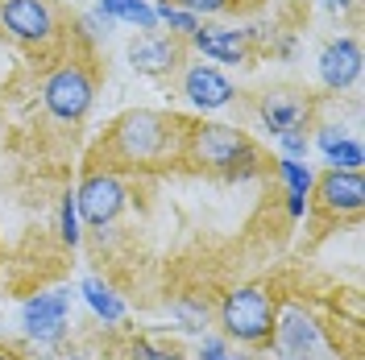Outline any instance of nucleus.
<instances>
[{
	"label": "nucleus",
	"mask_w": 365,
	"mask_h": 360,
	"mask_svg": "<svg viewBox=\"0 0 365 360\" xmlns=\"http://www.w3.org/2000/svg\"><path fill=\"white\" fill-rule=\"evenodd\" d=\"M0 25L17 42H46L54 33V4L50 0H0Z\"/></svg>",
	"instance_id": "obj_7"
},
{
	"label": "nucleus",
	"mask_w": 365,
	"mask_h": 360,
	"mask_svg": "<svg viewBox=\"0 0 365 360\" xmlns=\"http://www.w3.org/2000/svg\"><path fill=\"white\" fill-rule=\"evenodd\" d=\"M324 154H328V162H332V170H361V162H365L361 141H353V137H341V141L328 145Z\"/></svg>",
	"instance_id": "obj_17"
},
{
	"label": "nucleus",
	"mask_w": 365,
	"mask_h": 360,
	"mask_svg": "<svg viewBox=\"0 0 365 360\" xmlns=\"http://www.w3.org/2000/svg\"><path fill=\"white\" fill-rule=\"evenodd\" d=\"M274 348H278V356L282 360H319L324 356V327L316 323L312 311H303V307H287L282 315H274Z\"/></svg>",
	"instance_id": "obj_5"
},
{
	"label": "nucleus",
	"mask_w": 365,
	"mask_h": 360,
	"mask_svg": "<svg viewBox=\"0 0 365 360\" xmlns=\"http://www.w3.org/2000/svg\"><path fill=\"white\" fill-rule=\"evenodd\" d=\"M96 17H104V21H129L137 29H145V33L158 29V17H154V9L145 0H100Z\"/></svg>",
	"instance_id": "obj_15"
},
{
	"label": "nucleus",
	"mask_w": 365,
	"mask_h": 360,
	"mask_svg": "<svg viewBox=\"0 0 365 360\" xmlns=\"http://www.w3.org/2000/svg\"><path fill=\"white\" fill-rule=\"evenodd\" d=\"M328 13H344V9H353V0H319Z\"/></svg>",
	"instance_id": "obj_27"
},
{
	"label": "nucleus",
	"mask_w": 365,
	"mask_h": 360,
	"mask_svg": "<svg viewBox=\"0 0 365 360\" xmlns=\"http://www.w3.org/2000/svg\"><path fill=\"white\" fill-rule=\"evenodd\" d=\"M129 360H182V352L166 348V344H154V339H133L129 344Z\"/></svg>",
	"instance_id": "obj_20"
},
{
	"label": "nucleus",
	"mask_w": 365,
	"mask_h": 360,
	"mask_svg": "<svg viewBox=\"0 0 365 360\" xmlns=\"http://www.w3.org/2000/svg\"><path fill=\"white\" fill-rule=\"evenodd\" d=\"M170 4L175 9H187L191 17H200V13H225L232 0H170Z\"/></svg>",
	"instance_id": "obj_24"
},
{
	"label": "nucleus",
	"mask_w": 365,
	"mask_h": 360,
	"mask_svg": "<svg viewBox=\"0 0 365 360\" xmlns=\"http://www.w3.org/2000/svg\"><path fill=\"white\" fill-rule=\"evenodd\" d=\"M274 315L278 307H274L270 290L262 286H237L220 302V327L228 339H241V344H266L274 332Z\"/></svg>",
	"instance_id": "obj_2"
},
{
	"label": "nucleus",
	"mask_w": 365,
	"mask_h": 360,
	"mask_svg": "<svg viewBox=\"0 0 365 360\" xmlns=\"http://www.w3.org/2000/svg\"><path fill=\"white\" fill-rule=\"evenodd\" d=\"M21 327L29 339L38 344H58L63 332H67V294L54 290V294H38L21 307Z\"/></svg>",
	"instance_id": "obj_9"
},
{
	"label": "nucleus",
	"mask_w": 365,
	"mask_h": 360,
	"mask_svg": "<svg viewBox=\"0 0 365 360\" xmlns=\"http://www.w3.org/2000/svg\"><path fill=\"white\" fill-rule=\"evenodd\" d=\"M341 137H349L344 129H336V125H328V129H319V149H328V145H336Z\"/></svg>",
	"instance_id": "obj_25"
},
{
	"label": "nucleus",
	"mask_w": 365,
	"mask_h": 360,
	"mask_svg": "<svg viewBox=\"0 0 365 360\" xmlns=\"http://www.w3.org/2000/svg\"><path fill=\"white\" fill-rule=\"evenodd\" d=\"M187 154L191 162H200L207 170L225 174V179H245L257 174V149L250 145V137L232 125H200L187 137Z\"/></svg>",
	"instance_id": "obj_1"
},
{
	"label": "nucleus",
	"mask_w": 365,
	"mask_h": 360,
	"mask_svg": "<svg viewBox=\"0 0 365 360\" xmlns=\"http://www.w3.org/2000/svg\"><path fill=\"white\" fill-rule=\"evenodd\" d=\"M182 95L195 108H204V112H220V108L232 104V83L216 67L195 63V67H187V75H182Z\"/></svg>",
	"instance_id": "obj_10"
},
{
	"label": "nucleus",
	"mask_w": 365,
	"mask_h": 360,
	"mask_svg": "<svg viewBox=\"0 0 365 360\" xmlns=\"http://www.w3.org/2000/svg\"><path fill=\"white\" fill-rule=\"evenodd\" d=\"M361 42L357 38H332L319 50V83L328 91H349L361 79Z\"/></svg>",
	"instance_id": "obj_8"
},
{
	"label": "nucleus",
	"mask_w": 365,
	"mask_h": 360,
	"mask_svg": "<svg viewBox=\"0 0 365 360\" xmlns=\"http://www.w3.org/2000/svg\"><path fill=\"white\" fill-rule=\"evenodd\" d=\"M191 42H195V50H200L204 58H216V63H245V54H250V38H245V29L204 25V29L191 33Z\"/></svg>",
	"instance_id": "obj_13"
},
{
	"label": "nucleus",
	"mask_w": 365,
	"mask_h": 360,
	"mask_svg": "<svg viewBox=\"0 0 365 360\" xmlns=\"http://www.w3.org/2000/svg\"><path fill=\"white\" fill-rule=\"evenodd\" d=\"M278 145H282V158H307V137H303V129H291V133L278 137Z\"/></svg>",
	"instance_id": "obj_23"
},
{
	"label": "nucleus",
	"mask_w": 365,
	"mask_h": 360,
	"mask_svg": "<svg viewBox=\"0 0 365 360\" xmlns=\"http://www.w3.org/2000/svg\"><path fill=\"white\" fill-rule=\"evenodd\" d=\"M287 211H291V216H303V211H307V199H303V195H287Z\"/></svg>",
	"instance_id": "obj_26"
},
{
	"label": "nucleus",
	"mask_w": 365,
	"mask_h": 360,
	"mask_svg": "<svg viewBox=\"0 0 365 360\" xmlns=\"http://www.w3.org/2000/svg\"><path fill=\"white\" fill-rule=\"evenodd\" d=\"M303 116H307V104H299L295 95H282V91H274L262 100V120H266V129L274 137L291 133V129H303Z\"/></svg>",
	"instance_id": "obj_14"
},
{
	"label": "nucleus",
	"mask_w": 365,
	"mask_h": 360,
	"mask_svg": "<svg viewBox=\"0 0 365 360\" xmlns=\"http://www.w3.org/2000/svg\"><path fill=\"white\" fill-rule=\"evenodd\" d=\"M175 120L162 112H129L116 120L113 145L125 162H158L175 145Z\"/></svg>",
	"instance_id": "obj_3"
},
{
	"label": "nucleus",
	"mask_w": 365,
	"mask_h": 360,
	"mask_svg": "<svg viewBox=\"0 0 365 360\" xmlns=\"http://www.w3.org/2000/svg\"><path fill=\"white\" fill-rule=\"evenodd\" d=\"M278 174L287 179V195H303V199H307V191H312V182H316L312 170L295 158H278Z\"/></svg>",
	"instance_id": "obj_19"
},
{
	"label": "nucleus",
	"mask_w": 365,
	"mask_h": 360,
	"mask_svg": "<svg viewBox=\"0 0 365 360\" xmlns=\"http://www.w3.org/2000/svg\"><path fill=\"white\" fill-rule=\"evenodd\" d=\"M0 360H17V356H13V352H9V348H0Z\"/></svg>",
	"instance_id": "obj_28"
},
{
	"label": "nucleus",
	"mask_w": 365,
	"mask_h": 360,
	"mask_svg": "<svg viewBox=\"0 0 365 360\" xmlns=\"http://www.w3.org/2000/svg\"><path fill=\"white\" fill-rule=\"evenodd\" d=\"M83 298H88V307L104 319V323H120V319H125V302H120L116 290L108 282H100V277H88V282H83Z\"/></svg>",
	"instance_id": "obj_16"
},
{
	"label": "nucleus",
	"mask_w": 365,
	"mask_h": 360,
	"mask_svg": "<svg viewBox=\"0 0 365 360\" xmlns=\"http://www.w3.org/2000/svg\"><path fill=\"white\" fill-rule=\"evenodd\" d=\"M91 95H96V83H91V75L83 67H58L50 79L42 83V104L46 112L54 116V120H67V125H75V120H83L91 108Z\"/></svg>",
	"instance_id": "obj_4"
},
{
	"label": "nucleus",
	"mask_w": 365,
	"mask_h": 360,
	"mask_svg": "<svg viewBox=\"0 0 365 360\" xmlns=\"http://www.w3.org/2000/svg\"><path fill=\"white\" fill-rule=\"evenodd\" d=\"M58 236L71 248L79 245V211H75V195H63V211H58Z\"/></svg>",
	"instance_id": "obj_21"
},
{
	"label": "nucleus",
	"mask_w": 365,
	"mask_h": 360,
	"mask_svg": "<svg viewBox=\"0 0 365 360\" xmlns=\"http://www.w3.org/2000/svg\"><path fill=\"white\" fill-rule=\"evenodd\" d=\"M319 199L328 211H336V216H357L365 203V179L361 170H328L324 179L316 182Z\"/></svg>",
	"instance_id": "obj_11"
},
{
	"label": "nucleus",
	"mask_w": 365,
	"mask_h": 360,
	"mask_svg": "<svg viewBox=\"0 0 365 360\" xmlns=\"http://www.w3.org/2000/svg\"><path fill=\"white\" fill-rule=\"evenodd\" d=\"M120 207H125V182L116 179V174H91L75 191V211L91 228H100V232L120 216Z\"/></svg>",
	"instance_id": "obj_6"
},
{
	"label": "nucleus",
	"mask_w": 365,
	"mask_h": 360,
	"mask_svg": "<svg viewBox=\"0 0 365 360\" xmlns=\"http://www.w3.org/2000/svg\"><path fill=\"white\" fill-rule=\"evenodd\" d=\"M200 360H253V356L250 352H232L225 339L204 336V344H200Z\"/></svg>",
	"instance_id": "obj_22"
},
{
	"label": "nucleus",
	"mask_w": 365,
	"mask_h": 360,
	"mask_svg": "<svg viewBox=\"0 0 365 360\" xmlns=\"http://www.w3.org/2000/svg\"><path fill=\"white\" fill-rule=\"evenodd\" d=\"M182 50L170 38H158V33H141L129 42V67L137 75H170L179 67Z\"/></svg>",
	"instance_id": "obj_12"
},
{
	"label": "nucleus",
	"mask_w": 365,
	"mask_h": 360,
	"mask_svg": "<svg viewBox=\"0 0 365 360\" xmlns=\"http://www.w3.org/2000/svg\"><path fill=\"white\" fill-rule=\"evenodd\" d=\"M154 17L166 21L170 25V33H182V38H191V33L200 29V17H191L187 9H175L170 0H158V4H154Z\"/></svg>",
	"instance_id": "obj_18"
}]
</instances>
